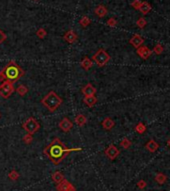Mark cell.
<instances>
[{"label":"cell","mask_w":170,"mask_h":191,"mask_svg":"<svg viewBox=\"0 0 170 191\" xmlns=\"http://www.w3.org/2000/svg\"><path fill=\"white\" fill-rule=\"evenodd\" d=\"M24 75L25 71L14 60H10L0 71V82L9 81L11 83H15Z\"/></svg>","instance_id":"7a4b0ae2"},{"label":"cell","mask_w":170,"mask_h":191,"mask_svg":"<svg viewBox=\"0 0 170 191\" xmlns=\"http://www.w3.org/2000/svg\"><path fill=\"white\" fill-rule=\"evenodd\" d=\"M23 142H25L26 144H30L31 142L33 140V135L32 134H29V133H27V134H25L23 136Z\"/></svg>","instance_id":"f546056e"},{"label":"cell","mask_w":170,"mask_h":191,"mask_svg":"<svg viewBox=\"0 0 170 191\" xmlns=\"http://www.w3.org/2000/svg\"><path fill=\"white\" fill-rule=\"evenodd\" d=\"M153 51H154L155 54H157V55H160V54L163 53L164 48H163V46L161 44H156V45H155V47L153 48Z\"/></svg>","instance_id":"83f0119b"},{"label":"cell","mask_w":170,"mask_h":191,"mask_svg":"<svg viewBox=\"0 0 170 191\" xmlns=\"http://www.w3.org/2000/svg\"><path fill=\"white\" fill-rule=\"evenodd\" d=\"M41 104L47 108L50 112H54L59 108L60 105L62 104V99L59 97L54 91H50L49 93H47L44 97L42 98Z\"/></svg>","instance_id":"3957f363"},{"label":"cell","mask_w":170,"mask_h":191,"mask_svg":"<svg viewBox=\"0 0 170 191\" xmlns=\"http://www.w3.org/2000/svg\"><path fill=\"white\" fill-rule=\"evenodd\" d=\"M136 52L142 59H148L149 57H150V55H151L152 51L146 46H140V47L137 48Z\"/></svg>","instance_id":"9c48e42d"},{"label":"cell","mask_w":170,"mask_h":191,"mask_svg":"<svg viewBox=\"0 0 170 191\" xmlns=\"http://www.w3.org/2000/svg\"><path fill=\"white\" fill-rule=\"evenodd\" d=\"M15 91L13 83H11L9 81H3L0 84V96L4 99L9 98L12 93Z\"/></svg>","instance_id":"8992f818"},{"label":"cell","mask_w":170,"mask_h":191,"mask_svg":"<svg viewBox=\"0 0 170 191\" xmlns=\"http://www.w3.org/2000/svg\"><path fill=\"white\" fill-rule=\"evenodd\" d=\"M9 176L12 179H17V178H18V174H17L15 171H12V172H11L10 174H9Z\"/></svg>","instance_id":"836d02e7"},{"label":"cell","mask_w":170,"mask_h":191,"mask_svg":"<svg viewBox=\"0 0 170 191\" xmlns=\"http://www.w3.org/2000/svg\"><path fill=\"white\" fill-rule=\"evenodd\" d=\"M135 130H136V132L139 133V134H143V133L146 131V126L140 122V123H138L136 126H135Z\"/></svg>","instance_id":"603a6c76"},{"label":"cell","mask_w":170,"mask_h":191,"mask_svg":"<svg viewBox=\"0 0 170 191\" xmlns=\"http://www.w3.org/2000/svg\"><path fill=\"white\" fill-rule=\"evenodd\" d=\"M155 180H156L158 183L162 184L166 181V176L164 174H162V173H158V174L156 175V177H155Z\"/></svg>","instance_id":"4316f807"},{"label":"cell","mask_w":170,"mask_h":191,"mask_svg":"<svg viewBox=\"0 0 170 191\" xmlns=\"http://www.w3.org/2000/svg\"><path fill=\"white\" fill-rule=\"evenodd\" d=\"M167 144H168V146L170 147V139H169V140H168V142H167Z\"/></svg>","instance_id":"d590c367"},{"label":"cell","mask_w":170,"mask_h":191,"mask_svg":"<svg viewBox=\"0 0 170 191\" xmlns=\"http://www.w3.org/2000/svg\"><path fill=\"white\" fill-rule=\"evenodd\" d=\"M141 3H142V2H141L140 0H134L133 2H131V6L133 7L134 9L139 10V8L141 6Z\"/></svg>","instance_id":"1f68e13d"},{"label":"cell","mask_w":170,"mask_h":191,"mask_svg":"<svg viewBox=\"0 0 170 191\" xmlns=\"http://www.w3.org/2000/svg\"><path fill=\"white\" fill-rule=\"evenodd\" d=\"M138 186H139L140 188H144L146 186V183H145V181H143V180H141L138 182Z\"/></svg>","instance_id":"e575fe53"},{"label":"cell","mask_w":170,"mask_h":191,"mask_svg":"<svg viewBox=\"0 0 170 191\" xmlns=\"http://www.w3.org/2000/svg\"><path fill=\"white\" fill-rule=\"evenodd\" d=\"M72 127H73V123L71 122V120H69V118L65 117L63 118L61 121L59 122V128L61 129L63 132H69Z\"/></svg>","instance_id":"ba28073f"},{"label":"cell","mask_w":170,"mask_h":191,"mask_svg":"<svg viewBox=\"0 0 170 191\" xmlns=\"http://www.w3.org/2000/svg\"><path fill=\"white\" fill-rule=\"evenodd\" d=\"M22 127H23V129H24L25 131H27V133L33 135L34 133H36L37 131L39 130L40 125H39L38 122H37V120L35 118L29 117L27 120H25L24 123L22 124Z\"/></svg>","instance_id":"5b68a950"},{"label":"cell","mask_w":170,"mask_h":191,"mask_svg":"<svg viewBox=\"0 0 170 191\" xmlns=\"http://www.w3.org/2000/svg\"><path fill=\"white\" fill-rule=\"evenodd\" d=\"M83 102L87 105L88 107H93L95 104L97 103V97L94 95L92 96H85L84 99H83Z\"/></svg>","instance_id":"e0dca14e"},{"label":"cell","mask_w":170,"mask_h":191,"mask_svg":"<svg viewBox=\"0 0 170 191\" xmlns=\"http://www.w3.org/2000/svg\"><path fill=\"white\" fill-rule=\"evenodd\" d=\"M101 125H102V127L104 128L105 130H111L112 128L114 127L115 122H114V120H113L112 118H110V117H106V118L104 119V120L102 121Z\"/></svg>","instance_id":"2e32d148"},{"label":"cell","mask_w":170,"mask_h":191,"mask_svg":"<svg viewBox=\"0 0 170 191\" xmlns=\"http://www.w3.org/2000/svg\"><path fill=\"white\" fill-rule=\"evenodd\" d=\"M80 66H81L84 70L88 71L92 66H93V62H92L90 58H88L87 56H85L81 60V62H80Z\"/></svg>","instance_id":"9a60e30c"},{"label":"cell","mask_w":170,"mask_h":191,"mask_svg":"<svg viewBox=\"0 0 170 191\" xmlns=\"http://www.w3.org/2000/svg\"><path fill=\"white\" fill-rule=\"evenodd\" d=\"M120 144H121V146L124 148V149H128V148L131 146V142H130V140H129L128 138H126V137L123 138L122 140H121Z\"/></svg>","instance_id":"cb8c5ba5"},{"label":"cell","mask_w":170,"mask_h":191,"mask_svg":"<svg viewBox=\"0 0 170 191\" xmlns=\"http://www.w3.org/2000/svg\"><path fill=\"white\" fill-rule=\"evenodd\" d=\"M16 92L19 94L20 96H24L25 94L28 92V88L23 84H20L18 87L16 88Z\"/></svg>","instance_id":"44dd1931"},{"label":"cell","mask_w":170,"mask_h":191,"mask_svg":"<svg viewBox=\"0 0 170 191\" xmlns=\"http://www.w3.org/2000/svg\"><path fill=\"white\" fill-rule=\"evenodd\" d=\"M74 120H75V123L78 125L79 127L84 126V125L87 123V118H86V116L83 115V114H78V115H76V117Z\"/></svg>","instance_id":"d6986e66"},{"label":"cell","mask_w":170,"mask_h":191,"mask_svg":"<svg viewBox=\"0 0 170 191\" xmlns=\"http://www.w3.org/2000/svg\"><path fill=\"white\" fill-rule=\"evenodd\" d=\"M90 22H91V20H90V18H89V17H87V16H83L81 19H80V21H79V23H80V25H81L82 27H87L89 24H90Z\"/></svg>","instance_id":"7402d4cb"},{"label":"cell","mask_w":170,"mask_h":191,"mask_svg":"<svg viewBox=\"0 0 170 191\" xmlns=\"http://www.w3.org/2000/svg\"><path fill=\"white\" fill-rule=\"evenodd\" d=\"M33 1H38V0H33Z\"/></svg>","instance_id":"8d00e7d4"},{"label":"cell","mask_w":170,"mask_h":191,"mask_svg":"<svg viewBox=\"0 0 170 191\" xmlns=\"http://www.w3.org/2000/svg\"><path fill=\"white\" fill-rule=\"evenodd\" d=\"M146 149H147L149 152H155L158 148H159V145L157 144V142L153 140V139H151V140H149L147 143H146Z\"/></svg>","instance_id":"ac0fdd59"},{"label":"cell","mask_w":170,"mask_h":191,"mask_svg":"<svg viewBox=\"0 0 170 191\" xmlns=\"http://www.w3.org/2000/svg\"><path fill=\"white\" fill-rule=\"evenodd\" d=\"M63 39L68 42L69 44H73V43H76L77 40H78V36H77V34L75 33V31L73 30H68L67 32L65 33V35L63 36Z\"/></svg>","instance_id":"52a82bcc"},{"label":"cell","mask_w":170,"mask_h":191,"mask_svg":"<svg viewBox=\"0 0 170 191\" xmlns=\"http://www.w3.org/2000/svg\"><path fill=\"white\" fill-rule=\"evenodd\" d=\"M5 39H6V34H5L3 31H2L1 29H0V44L3 42Z\"/></svg>","instance_id":"d6a6232c"},{"label":"cell","mask_w":170,"mask_h":191,"mask_svg":"<svg viewBox=\"0 0 170 191\" xmlns=\"http://www.w3.org/2000/svg\"><path fill=\"white\" fill-rule=\"evenodd\" d=\"M91 60L94 61L99 67H103L104 65L107 64V62L109 60H110V55H109L104 49L100 48V49L97 50V52L92 56Z\"/></svg>","instance_id":"277c9868"},{"label":"cell","mask_w":170,"mask_h":191,"mask_svg":"<svg viewBox=\"0 0 170 191\" xmlns=\"http://www.w3.org/2000/svg\"><path fill=\"white\" fill-rule=\"evenodd\" d=\"M143 42H144L143 38L140 35H138V34H135V35H133L131 37L130 40H129V43H130L132 46L135 47V48L140 47L141 45L143 44Z\"/></svg>","instance_id":"7c38bea8"},{"label":"cell","mask_w":170,"mask_h":191,"mask_svg":"<svg viewBox=\"0 0 170 191\" xmlns=\"http://www.w3.org/2000/svg\"><path fill=\"white\" fill-rule=\"evenodd\" d=\"M136 24H137L138 27L142 29V28H144V27L146 26V24H147V21L145 20V18H144V17H140V18L136 21Z\"/></svg>","instance_id":"d4e9b609"},{"label":"cell","mask_w":170,"mask_h":191,"mask_svg":"<svg viewBox=\"0 0 170 191\" xmlns=\"http://www.w3.org/2000/svg\"><path fill=\"white\" fill-rule=\"evenodd\" d=\"M0 116H1V114H0Z\"/></svg>","instance_id":"74e56055"},{"label":"cell","mask_w":170,"mask_h":191,"mask_svg":"<svg viewBox=\"0 0 170 191\" xmlns=\"http://www.w3.org/2000/svg\"><path fill=\"white\" fill-rule=\"evenodd\" d=\"M57 188H58L59 191H74V190H75V189H74V187L66 180L62 181V182H59Z\"/></svg>","instance_id":"4fadbf2b"},{"label":"cell","mask_w":170,"mask_h":191,"mask_svg":"<svg viewBox=\"0 0 170 191\" xmlns=\"http://www.w3.org/2000/svg\"><path fill=\"white\" fill-rule=\"evenodd\" d=\"M150 10H151V5L149 4L147 1H143L142 3H141V6L139 8V11L143 14V15H146V14H148L149 12H150Z\"/></svg>","instance_id":"ffe728a7"},{"label":"cell","mask_w":170,"mask_h":191,"mask_svg":"<svg viewBox=\"0 0 170 191\" xmlns=\"http://www.w3.org/2000/svg\"><path fill=\"white\" fill-rule=\"evenodd\" d=\"M81 150V148H76V149H69L63 144V142L59 138H54L52 142L45 147L44 153L49 157V159L54 164H59L63 160V158L66 155L69 154L72 151Z\"/></svg>","instance_id":"6da1fadb"},{"label":"cell","mask_w":170,"mask_h":191,"mask_svg":"<svg viewBox=\"0 0 170 191\" xmlns=\"http://www.w3.org/2000/svg\"><path fill=\"white\" fill-rule=\"evenodd\" d=\"M105 154L110 159H114L117 157L118 154H119V150H118L113 144H111V145H109L107 147V149L105 150Z\"/></svg>","instance_id":"30bf717a"},{"label":"cell","mask_w":170,"mask_h":191,"mask_svg":"<svg viewBox=\"0 0 170 191\" xmlns=\"http://www.w3.org/2000/svg\"><path fill=\"white\" fill-rule=\"evenodd\" d=\"M52 179L55 182H57V183H59V182H61L63 180V176L60 172H55L52 175Z\"/></svg>","instance_id":"f1b7e54d"},{"label":"cell","mask_w":170,"mask_h":191,"mask_svg":"<svg viewBox=\"0 0 170 191\" xmlns=\"http://www.w3.org/2000/svg\"><path fill=\"white\" fill-rule=\"evenodd\" d=\"M36 35L38 36V38L43 39V38H45L46 35H47V32H46V30L44 29V28H39L36 32Z\"/></svg>","instance_id":"484cf974"},{"label":"cell","mask_w":170,"mask_h":191,"mask_svg":"<svg viewBox=\"0 0 170 191\" xmlns=\"http://www.w3.org/2000/svg\"><path fill=\"white\" fill-rule=\"evenodd\" d=\"M106 24H107L108 26H110V27H115L117 25V21H116V19H115V18L111 17V18H109L107 20Z\"/></svg>","instance_id":"4dcf8cb0"},{"label":"cell","mask_w":170,"mask_h":191,"mask_svg":"<svg viewBox=\"0 0 170 191\" xmlns=\"http://www.w3.org/2000/svg\"><path fill=\"white\" fill-rule=\"evenodd\" d=\"M81 92L83 93V95L85 96H92V95H95V93H96V88L91 83H87L82 88Z\"/></svg>","instance_id":"8fae6325"},{"label":"cell","mask_w":170,"mask_h":191,"mask_svg":"<svg viewBox=\"0 0 170 191\" xmlns=\"http://www.w3.org/2000/svg\"><path fill=\"white\" fill-rule=\"evenodd\" d=\"M107 8H106L104 5H98L96 8L94 9V13L96 14L97 16L100 17V18H103L107 15Z\"/></svg>","instance_id":"5bb4252c"}]
</instances>
